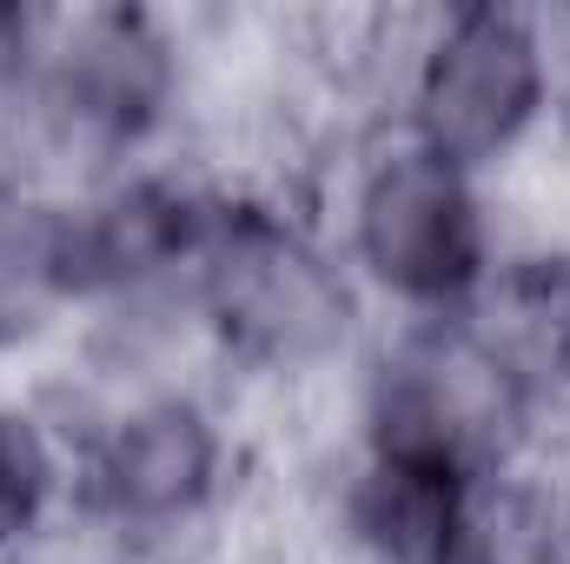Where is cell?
Returning <instances> with one entry per match:
<instances>
[{
  "instance_id": "obj_1",
  "label": "cell",
  "mask_w": 570,
  "mask_h": 564,
  "mask_svg": "<svg viewBox=\"0 0 570 564\" xmlns=\"http://www.w3.org/2000/svg\"><path fill=\"white\" fill-rule=\"evenodd\" d=\"M186 292L213 379L246 399L253 419L266 406L332 412L379 325L318 220V200L273 179L213 173Z\"/></svg>"
},
{
  "instance_id": "obj_2",
  "label": "cell",
  "mask_w": 570,
  "mask_h": 564,
  "mask_svg": "<svg viewBox=\"0 0 570 564\" xmlns=\"http://www.w3.org/2000/svg\"><path fill=\"white\" fill-rule=\"evenodd\" d=\"M199 107L206 60L193 13L134 0L47 7L0 166L40 186H80L146 159H193Z\"/></svg>"
},
{
  "instance_id": "obj_3",
  "label": "cell",
  "mask_w": 570,
  "mask_h": 564,
  "mask_svg": "<svg viewBox=\"0 0 570 564\" xmlns=\"http://www.w3.org/2000/svg\"><path fill=\"white\" fill-rule=\"evenodd\" d=\"M564 419L570 406H558L471 312H458L379 319L338 386L332 438L511 485L558 458Z\"/></svg>"
},
{
  "instance_id": "obj_4",
  "label": "cell",
  "mask_w": 570,
  "mask_h": 564,
  "mask_svg": "<svg viewBox=\"0 0 570 564\" xmlns=\"http://www.w3.org/2000/svg\"><path fill=\"white\" fill-rule=\"evenodd\" d=\"M312 200L379 319H458L524 246L504 186L392 127L345 146Z\"/></svg>"
},
{
  "instance_id": "obj_5",
  "label": "cell",
  "mask_w": 570,
  "mask_h": 564,
  "mask_svg": "<svg viewBox=\"0 0 570 564\" xmlns=\"http://www.w3.org/2000/svg\"><path fill=\"white\" fill-rule=\"evenodd\" d=\"M392 134L444 153L491 186L531 173V159L570 134L564 13L518 0H458L412 13Z\"/></svg>"
},
{
  "instance_id": "obj_6",
  "label": "cell",
  "mask_w": 570,
  "mask_h": 564,
  "mask_svg": "<svg viewBox=\"0 0 570 564\" xmlns=\"http://www.w3.org/2000/svg\"><path fill=\"white\" fill-rule=\"evenodd\" d=\"M73 525V431L33 379H0V564H47Z\"/></svg>"
},
{
  "instance_id": "obj_7",
  "label": "cell",
  "mask_w": 570,
  "mask_h": 564,
  "mask_svg": "<svg viewBox=\"0 0 570 564\" xmlns=\"http://www.w3.org/2000/svg\"><path fill=\"white\" fill-rule=\"evenodd\" d=\"M551 253H558V266H564V280H570V213H564V226L551 233Z\"/></svg>"
},
{
  "instance_id": "obj_8",
  "label": "cell",
  "mask_w": 570,
  "mask_h": 564,
  "mask_svg": "<svg viewBox=\"0 0 570 564\" xmlns=\"http://www.w3.org/2000/svg\"><path fill=\"white\" fill-rule=\"evenodd\" d=\"M551 471L570 485V419H564V431H558V458H551Z\"/></svg>"
}]
</instances>
